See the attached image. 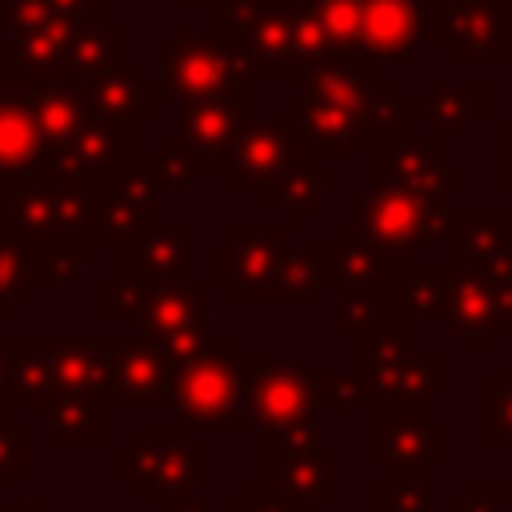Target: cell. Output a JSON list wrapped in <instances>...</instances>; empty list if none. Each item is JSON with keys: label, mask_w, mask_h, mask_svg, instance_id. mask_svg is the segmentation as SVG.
Wrapping results in <instances>:
<instances>
[{"label": "cell", "mask_w": 512, "mask_h": 512, "mask_svg": "<svg viewBox=\"0 0 512 512\" xmlns=\"http://www.w3.org/2000/svg\"><path fill=\"white\" fill-rule=\"evenodd\" d=\"M208 36L248 84L304 80L308 68L332 64V48L308 16V0H220Z\"/></svg>", "instance_id": "obj_1"}, {"label": "cell", "mask_w": 512, "mask_h": 512, "mask_svg": "<svg viewBox=\"0 0 512 512\" xmlns=\"http://www.w3.org/2000/svg\"><path fill=\"white\" fill-rule=\"evenodd\" d=\"M392 296L412 320H440L480 356L492 336H512V272H476L460 264H396Z\"/></svg>", "instance_id": "obj_2"}, {"label": "cell", "mask_w": 512, "mask_h": 512, "mask_svg": "<svg viewBox=\"0 0 512 512\" xmlns=\"http://www.w3.org/2000/svg\"><path fill=\"white\" fill-rule=\"evenodd\" d=\"M448 192L436 188H416V184H400L380 176L360 200H356V216L352 224L392 260V264H408L416 260V248H432L444 244L448 236Z\"/></svg>", "instance_id": "obj_3"}, {"label": "cell", "mask_w": 512, "mask_h": 512, "mask_svg": "<svg viewBox=\"0 0 512 512\" xmlns=\"http://www.w3.org/2000/svg\"><path fill=\"white\" fill-rule=\"evenodd\" d=\"M248 380L252 356H236L224 336H212L200 352L176 360L172 412L184 428H244Z\"/></svg>", "instance_id": "obj_4"}, {"label": "cell", "mask_w": 512, "mask_h": 512, "mask_svg": "<svg viewBox=\"0 0 512 512\" xmlns=\"http://www.w3.org/2000/svg\"><path fill=\"white\" fill-rule=\"evenodd\" d=\"M412 324H388L360 336L356 380L368 396V408H420L448 384L444 356H420L408 340Z\"/></svg>", "instance_id": "obj_5"}, {"label": "cell", "mask_w": 512, "mask_h": 512, "mask_svg": "<svg viewBox=\"0 0 512 512\" xmlns=\"http://www.w3.org/2000/svg\"><path fill=\"white\" fill-rule=\"evenodd\" d=\"M124 480L144 500L188 496L212 476V452L188 428H140L120 456Z\"/></svg>", "instance_id": "obj_6"}, {"label": "cell", "mask_w": 512, "mask_h": 512, "mask_svg": "<svg viewBox=\"0 0 512 512\" xmlns=\"http://www.w3.org/2000/svg\"><path fill=\"white\" fill-rule=\"evenodd\" d=\"M156 92L160 100H248V80L236 72L228 52L192 28H176L156 48Z\"/></svg>", "instance_id": "obj_7"}, {"label": "cell", "mask_w": 512, "mask_h": 512, "mask_svg": "<svg viewBox=\"0 0 512 512\" xmlns=\"http://www.w3.org/2000/svg\"><path fill=\"white\" fill-rule=\"evenodd\" d=\"M264 488L292 504H328L340 492V448L324 444L320 424L308 420L288 432H268Z\"/></svg>", "instance_id": "obj_8"}, {"label": "cell", "mask_w": 512, "mask_h": 512, "mask_svg": "<svg viewBox=\"0 0 512 512\" xmlns=\"http://www.w3.org/2000/svg\"><path fill=\"white\" fill-rule=\"evenodd\" d=\"M0 224L24 236L28 244H44L68 232L88 228V192L80 180H68L60 172H32L12 176L4 200H0Z\"/></svg>", "instance_id": "obj_9"}, {"label": "cell", "mask_w": 512, "mask_h": 512, "mask_svg": "<svg viewBox=\"0 0 512 512\" xmlns=\"http://www.w3.org/2000/svg\"><path fill=\"white\" fill-rule=\"evenodd\" d=\"M424 44L444 48L456 64H496L512 48L508 0H428Z\"/></svg>", "instance_id": "obj_10"}, {"label": "cell", "mask_w": 512, "mask_h": 512, "mask_svg": "<svg viewBox=\"0 0 512 512\" xmlns=\"http://www.w3.org/2000/svg\"><path fill=\"white\" fill-rule=\"evenodd\" d=\"M288 252V228H228V236L212 248V284H224V292L236 304H268L280 300V268Z\"/></svg>", "instance_id": "obj_11"}, {"label": "cell", "mask_w": 512, "mask_h": 512, "mask_svg": "<svg viewBox=\"0 0 512 512\" xmlns=\"http://www.w3.org/2000/svg\"><path fill=\"white\" fill-rule=\"evenodd\" d=\"M88 192V228H96L104 248H128L156 224V192L160 184L144 168V152L136 164L120 172L92 176L84 184Z\"/></svg>", "instance_id": "obj_12"}, {"label": "cell", "mask_w": 512, "mask_h": 512, "mask_svg": "<svg viewBox=\"0 0 512 512\" xmlns=\"http://www.w3.org/2000/svg\"><path fill=\"white\" fill-rule=\"evenodd\" d=\"M132 320L140 324V336L156 340L164 352L184 360L212 340V288L200 280L152 284L140 296Z\"/></svg>", "instance_id": "obj_13"}, {"label": "cell", "mask_w": 512, "mask_h": 512, "mask_svg": "<svg viewBox=\"0 0 512 512\" xmlns=\"http://www.w3.org/2000/svg\"><path fill=\"white\" fill-rule=\"evenodd\" d=\"M308 156H316V152L304 148V140L292 132L288 120L256 116V120L244 124L236 156H232V168L224 176H228L232 192H252V188L268 192V188L284 184L292 172H300V164Z\"/></svg>", "instance_id": "obj_14"}, {"label": "cell", "mask_w": 512, "mask_h": 512, "mask_svg": "<svg viewBox=\"0 0 512 512\" xmlns=\"http://www.w3.org/2000/svg\"><path fill=\"white\" fill-rule=\"evenodd\" d=\"M308 368L300 360L252 356V380L244 396V420L264 432H288L316 420V404L308 392Z\"/></svg>", "instance_id": "obj_15"}, {"label": "cell", "mask_w": 512, "mask_h": 512, "mask_svg": "<svg viewBox=\"0 0 512 512\" xmlns=\"http://www.w3.org/2000/svg\"><path fill=\"white\" fill-rule=\"evenodd\" d=\"M248 124V100H180L176 140L196 176L228 172L240 132Z\"/></svg>", "instance_id": "obj_16"}, {"label": "cell", "mask_w": 512, "mask_h": 512, "mask_svg": "<svg viewBox=\"0 0 512 512\" xmlns=\"http://www.w3.org/2000/svg\"><path fill=\"white\" fill-rule=\"evenodd\" d=\"M8 92H16L32 108V116H36V124L44 132L48 168L64 172L84 124L96 116L88 96H84V88L80 84H44V80H12L8 76Z\"/></svg>", "instance_id": "obj_17"}, {"label": "cell", "mask_w": 512, "mask_h": 512, "mask_svg": "<svg viewBox=\"0 0 512 512\" xmlns=\"http://www.w3.org/2000/svg\"><path fill=\"white\" fill-rule=\"evenodd\" d=\"M172 376H176V356L164 352L156 340L148 336L120 340L108 372V408L156 404L172 412Z\"/></svg>", "instance_id": "obj_18"}, {"label": "cell", "mask_w": 512, "mask_h": 512, "mask_svg": "<svg viewBox=\"0 0 512 512\" xmlns=\"http://www.w3.org/2000/svg\"><path fill=\"white\" fill-rule=\"evenodd\" d=\"M444 144L448 140H436V136H424V132H408V136L380 132L372 140V168H376V176H388V180H400V184L436 188V192H448V196L464 192L468 176L448 168Z\"/></svg>", "instance_id": "obj_19"}, {"label": "cell", "mask_w": 512, "mask_h": 512, "mask_svg": "<svg viewBox=\"0 0 512 512\" xmlns=\"http://www.w3.org/2000/svg\"><path fill=\"white\" fill-rule=\"evenodd\" d=\"M448 456V436L420 408H376V464L392 472H428Z\"/></svg>", "instance_id": "obj_20"}, {"label": "cell", "mask_w": 512, "mask_h": 512, "mask_svg": "<svg viewBox=\"0 0 512 512\" xmlns=\"http://www.w3.org/2000/svg\"><path fill=\"white\" fill-rule=\"evenodd\" d=\"M192 268H196V228L188 224H152L136 244L120 252V276L144 288L196 280Z\"/></svg>", "instance_id": "obj_21"}, {"label": "cell", "mask_w": 512, "mask_h": 512, "mask_svg": "<svg viewBox=\"0 0 512 512\" xmlns=\"http://www.w3.org/2000/svg\"><path fill=\"white\" fill-rule=\"evenodd\" d=\"M444 244L448 264L476 272H512V224L500 208H452Z\"/></svg>", "instance_id": "obj_22"}, {"label": "cell", "mask_w": 512, "mask_h": 512, "mask_svg": "<svg viewBox=\"0 0 512 512\" xmlns=\"http://www.w3.org/2000/svg\"><path fill=\"white\" fill-rule=\"evenodd\" d=\"M56 392V364H52V336H20L4 348L0 372V408H52Z\"/></svg>", "instance_id": "obj_23"}, {"label": "cell", "mask_w": 512, "mask_h": 512, "mask_svg": "<svg viewBox=\"0 0 512 512\" xmlns=\"http://www.w3.org/2000/svg\"><path fill=\"white\" fill-rule=\"evenodd\" d=\"M116 344V336H52L60 400H100L108 408V372Z\"/></svg>", "instance_id": "obj_24"}, {"label": "cell", "mask_w": 512, "mask_h": 512, "mask_svg": "<svg viewBox=\"0 0 512 512\" xmlns=\"http://www.w3.org/2000/svg\"><path fill=\"white\" fill-rule=\"evenodd\" d=\"M80 88H84V96H88V104H92L96 116H104L112 124H124V128H140L160 108L156 80H144V72L132 60L112 64L108 72L84 80Z\"/></svg>", "instance_id": "obj_25"}, {"label": "cell", "mask_w": 512, "mask_h": 512, "mask_svg": "<svg viewBox=\"0 0 512 512\" xmlns=\"http://www.w3.org/2000/svg\"><path fill=\"white\" fill-rule=\"evenodd\" d=\"M284 120L304 140V148H312L316 156H356V148H360L356 120L328 96H316V92L292 96L284 104Z\"/></svg>", "instance_id": "obj_26"}, {"label": "cell", "mask_w": 512, "mask_h": 512, "mask_svg": "<svg viewBox=\"0 0 512 512\" xmlns=\"http://www.w3.org/2000/svg\"><path fill=\"white\" fill-rule=\"evenodd\" d=\"M488 112V84L484 80H432L428 96L420 100V132L436 140L468 136V124L484 120Z\"/></svg>", "instance_id": "obj_27"}, {"label": "cell", "mask_w": 512, "mask_h": 512, "mask_svg": "<svg viewBox=\"0 0 512 512\" xmlns=\"http://www.w3.org/2000/svg\"><path fill=\"white\" fill-rule=\"evenodd\" d=\"M140 160V128H124V124H112L104 116H92L72 148V160L60 176L68 180H80L88 184L92 176H104V172H120L128 164Z\"/></svg>", "instance_id": "obj_28"}, {"label": "cell", "mask_w": 512, "mask_h": 512, "mask_svg": "<svg viewBox=\"0 0 512 512\" xmlns=\"http://www.w3.org/2000/svg\"><path fill=\"white\" fill-rule=\"evenodd\" d=\"M392 272H396V264L356 224H344L336 232V240H332V288L340 292V300L388 288Z\"/></svg>", "instance_id": "obj_29"}, {"label": "cell", "mask_w": 512, "mask_h": 512, "mask_svg": "<svg viewBox=\"0 0 512 512\" xmlns=\"http://www.w3.org/2000/svg\"><path fill=\"white\" fill-rule=\"evenodd\" d=\"M0 172L4 176L48 172L44 132H40L32 108L16 92H8V88L0 96Z\"/></svg>", "instance_id": "obj_30"}, {"label": "cell", "mask_w": 512, "mask_h": 512, "mask_svg": "<svg viewBox=\"0 0 512 512\" xmlns=\"http://www.w3.org/2000/svg\"><path fill=\"white\" fill-rule=\"evenodd\" d=\"M80 20H64V16H48V20H32L12 28V80H48V72L56 68V60L64 56V48L72 44V36L80 32Z\"/></svg>", "instance_id": "obj_31"}, {"label": "cell", "mask_w": 512, "mask_h": 512, "mask_svg": "<svg viewBox=\"0 0 512 512\" xmlns=\"http://www.w3.org/2000/svg\"><path fill=\"white\" fill-rule=\"evenodd\" d=\"M124 60V36L116 24H84L44 84H84Z\"/></svg>", "instance_id": "obj_32"}, {"label": "cell", "mask_w": 512, "mask_h": 512, "mask_svg": "<svg viewBox=\"0 0 512 512\" xmlns=\"http://www.w3.org/2000/svg\"><path fill=\"white\" fill-rule=\"evenodd\" d=\"M336 188H340V176L336 172H324L320 168V156H308L300 164V172H292L284 184H276V188L264 192V208L268 212H280L284 216V228H300L304 216L312 208H320V200L328 192H336Z\"/></svg>", "instance_id": "obj_33"}, {"label": "cell", "mask_w": 512, "mask_h": 512, "mask_svg": "<svg viewBox=\"0 0 512 512\" xmlns=\"http://www.w3.org/2000/svg\"><path fill=\"white\" fill-rule=\"evenodd\" d=\"M332 288V244H296L284 252L280 300H320Z\"/></svg>", "instance_id": "obj_34"}, {"label": "cell", "mask_w": 512, "mask_h": 512, "mask_svg": "<svg viewBox=\"0 0 512 512\" xmlns=\"http://www.w3.org/2000/svg\"><path fill=\"white\" fill-rule=\"evenodd\" d=\"M44 436L56 448H92L104 440V404L100 400H56L44 408Z\"/></svg>", "instance_id": "obj_35"}, {"label": "cell", "mask_w": 512, "mask_h": 512, "mask_svg": "<svg viewBox=\"0 0 512 512\" xmlns=\"http://www.w3.org/2000/svg\"><path fill=\"white\" fill-rule=\"evenodd\" d=\"M32 288V244L0 224V320H8L16 304L32 300Z\"/></svg>", "instance_id": "obj_36"}, {"label": "cell", "mask_w": 512, "mask_h": 512, "mask_svg": "<svg viewBox=\"0 0 512 512\" xmlns=\"http://www.w3.org/2000/svg\"><path fill=\"white\" fill-rule=\"evenodd\" d=\"M388 324H412L408 308L396 300V296H384V292H368V296H348L340 300V312H336V332L340 336H368V332H380Z\"/></svg>", "instance_id": "obj_37"}, {"label": "cell", "mask_w": 512, "mask_h": 512, "mask_svg": "<svg viewBox=\"0 0 512 512\" xmlns=\"http://www.w3.org/2000/svg\"><path fill=\"white\" fill-rule=\"evenodd\" d=\"M48 16H64V20H80V24H104V0H0V28L12 32L20 24L32 20H48Z\"/></svg>", "instance_id": "obj_38"}, {"label": "cell", "mask_w": 512, "mask_h": 512, "mask_svg": "<svg viewBox=\"0 0 512 512\" xmlns=\"http://www.w3.org/2000/svg\"><path fill=\"white\" fill-rule=\"evenodd\" d=\"M84 272V232H68L44 244H32L36 284H72Z\"/></svg>", "instance_id": "obj_39"}, {"label": "cell", "mask_w": 512, "mask_h": 512, "mask_svg": "<svg viewBox=\"0 0 512 512\" xmlns=\"http://www.w3.org/2000/svg\"><path fill=\"white\" fill-rule=\"evenodd\" d=\"M484 408H488L484 440L492 448L512 444V372H488L484 376Z\"/></svg>", "instance_id": "obj_40"}, {"label": "cell", "mask_w": 512, "mask_h": 512, "mask_svg": "<svg viewBox=\"0 0 512 512\" xmlns=\"http://www.w3.org/2000/svg\"><path fill=\"white\" fill-rule=\"evenodd\" d=\"M428 472H392L376 488V512H428Z\"/></svg>", "instance_id": "obj_41"}, {"label": "cell", "mask_w": 512, "mask_h": 512, "mask_svg": "<svg viewBox=\"0 0 512 512\" xmlns=\"http://www.w3.org/2000/svg\"><path fill=\"white\" fill-rule=\"evenodd\" d=\"M144 168L152 172V180L160 188H188L196 180V168L188 164V156H184V148H180L176 136H160L156 148H152V156H144Z\"/></svg>", "instance_id": "obj_42"}, {"label": "cell", "mask_w": 512, "mask_h": 512, "mask_svg": "<svg viewBox=\"0 0 512 512\" xmlns=\"http://www.w3.org/2000/svg\"><path fill=\"white\" fill-rule=\"evenodd\" d=\"M308 392H312L316 412L320 408H368V396H364L356 372H320V376H308Z\"/></svg>", "instance_id": "obj_43"}, {"label": "cell", "mask_w": 512, "mask_h": 512, "mask_svg": "<svg viewBox=\"0 0 512 512\" xmlns=\"http://www.w3.org/2000/svg\"><path fill=\"white\" fill-rule=\"evenodd\" d=\"M12 412H0V480H28V428L8 420Z\"/></svg>", "instance_id": "obj_44"}, {"label": "cell", "mask_w": 512, "mask_h": 512, "mask_svg": "<svg viewBox=\"0 0 512 512\" xmlns=\"http://www.w3.org/2000/svg\"><path fill=\"white\" fill-rule=\"evenodd\" d=\"M144 292H148V288L136 284V280H128V276L100 284V316H104V320H132Z\"/></svg>", "instance_id": "obj_45"}, {"label": "cell", "mask_w": 512, "mask_h": 512, "mask_svg": "<svg viewBox=\"0 0 512 512\" xmlns=\"http://www.w3.org/2000/svg\"><path fill=\"white\" fill-rule=\"evenodd\" d=\"M228 512H316L312 504H292V500H284V496H276L272 488H248Z\"/></svg>", "instance_id": "obj_46"}, {"label": "cell", "mask_w": 512, "mask_h": 512, "mask_svg": "<svg viewBox=\"0 0 512 512\" xmlns=\"http://www.w3.org/2000/svg\"><path fill=\"white\" fill-rule=\"evenodd\" d=\"M500 496H504L500 484H472V488L464 492V500L452 504V512H496Z\"/></svg>", "instance_id": "obj_47"}, {"label": "cell", "mask_w": 512, "mask_h": 512, "mask_svg": "<svg viewBox=\"0 0 512 512\" xmlns=\"http://www.w3.org/2000/svg\"><path fill=\"white\" fill-rule=\"evenodd\" d=\"M160 512H212L208 508V500H200V496H172V500H160Z\"/></svg>", "instance_id": "obj_48"}, {"label": "cell", "mask_w": 512, "mask_h": 512, "mask_svg": "<svg viewBox=\"0 0 512 512\" xmlns=\"http://www.w3.org/2000/svg\"><path fill=\"white\" fill-rule=\"evenodd\" d=\"M500 148H504V160H500V180H504V192H512V120H504Z\"/></svg>", "instance_id": "obj_49"}, {"label": "cell", "mask_w": 512, "mask_h": 512, "mask_svg": "<svg viewBox=\"0 0 512 512\" xmlns=\"http://www.w3.org/2000/svg\"><path fill=\"white\" fill-rule=\"evenodd\" d=\"M8 76H12V44H0V96L8 88Z\"/></svg>", "instance_id": "obj_50"}, {"label": "cell", "mask_w": 512, "mask_h": 512, "mask_svg": "<svg viewBox=\"0 0 512 512\" xmlns=\"http://www.w3.org/2000/svg\"><path fill=\"white\" fill-rule=\"evenodd\" d=\"M180 12H196V8H216L220 0H172Z\"/></svg>", "instance_id": "obj_51"}, {"label": "cell", "mask_w": 512, "mask_h": 512, "mask_svg": "<svg viewBox=\"0 0 512 512\" xmlns=\"http://www.w3.org/2000/svg\"><path fill=\"white\" fill-rule=\"evenodd\" d=\"M12 512H48V508L36 504V500H20V504H12Z\"/></svg>", "instance_id": "obj_52"}, {"label": "cell", "mask_w": 512, "mask_h": 512, "mask_svg": "<svg viewBox=\"0 0 512 512\" xmlns=\"http://www.w3.org/2000/svg\"><path fill=\"white\" fill-rule=\"evenodd\" d=\"M8 184H12V176H4V172H0V200H4V192H8Z\"/></svg>", "instance_id": "obj_53"}, {"label": "cell", "mask_w": 512, "mask_h": 512, "mask_svg": "<svg viewBox=\"0 0 512 512\" xmlns=\"http://www.w3.org/2000/svg\"><path fill=\"white\" fill-rule=\"evenodd\" d=\"M4 348H8V340H0V372H4Z\"/></svg>", "instance_id": "obj_54"}, {"label": "cell", "mask_w": 512, "mask_h": 512, "mask_svg": "<svg viewBox=\"0 0 512 512\" xmlns=\"http://www.w3.org/2000/svg\"><path fill=\"white\" fill-rule=\"evenodd\" d=\"M0 412H8V408H0Z\"/></svg>", "instance_id": "obj_55"}]
</instances>
